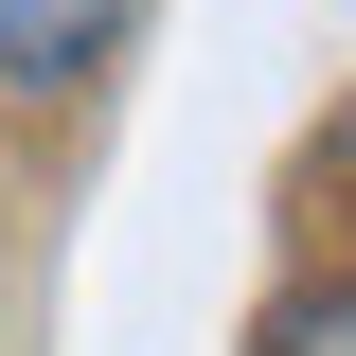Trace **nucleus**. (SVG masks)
<instances>
[{
    "mask_svg": "<svg viewBox=\"0 0 356 356\" xmlns=\"http://www.w3.org/2000/svg\"><path fill=\"white\" fill-rule=\"evenodd\" d=\"M107 36V0H0V72H72Z\"/></svg>",
    "mask_w": 356,
    "mask_h": 356,
    "instance_id": "obj_1",
    "label": "nucleus"
}]
</instances>
